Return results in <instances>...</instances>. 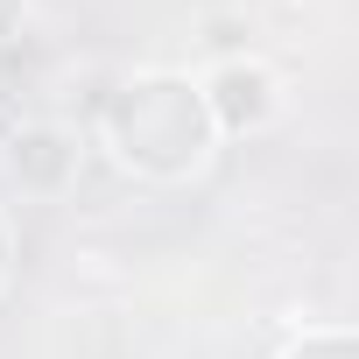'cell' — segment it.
<instances>
[{
    "instance_id": "cell-4",
    "label": "cell",
    "mask_w": 359,
    "mask_h": 359,
    "mask_svg": "<svg viewBox=\"0 0 359 359\" xmlns=\"http://www.w3.org/2000/svg\"><path fill=\"white\" fill-rule=\"evenodd\" d=\"M282 359H359V345H352L345 331H324V338H303V345L282 352Z\"/></svg>"
},
{
    "instance_id": "cell-6",
    "label": "cell",
    "mask_w": 359,
    "mask_h": 359,
    "mask_svg": "<svg viewBox=\"0 0 359 359\" xmlns=\"http://www.w3.org/2000/svg\"><path fill=\"white\" fill-rule=\"evenodd\" d=\"M0 268H8V226H0Z\"/></svg>"
},
{
    "instance_id": "cell-5",
    "label": "cell",
    "mask_w": 359,
    "mask_h": 359,
    "mask_svg": "<svg viewBox=\"0 0 359 359\" xmlns=\"http://www.w3.org/2000/svg\"><path fill=\"white\" fill-rule=\"evenodd\" d=\"M22 15H29V0H0V43L22 36Z\"/></svg>"
},
{
    "instance_id": "cell-3",
    "label": "cell",
    "mask_w": 359,
    "mask_h": 359,
    "mask_svg": "<svg viewBox=\"0 0 359 359\" xmlns=\"http://www.w3.org/2000/svg\"><path fill=\"white\" fill-rule=\"evenodd\" d=\"M198 99H205V113H212V134H254V127H268V113H275V78H268L254 57H226V64L198 85Z\"/></svg>"
},
{
    "instance_id": "cell-2",
    "label": "cell",
    "mask_w": 359,
    "mask_h": 359,
    "mask_svg": "<svg viewBox=\"0 0 359 359\" xmlns=\"http://www.w3.org/2000/svg\"><path fill=\"white\" fill-rule=\"evenodd\" d=\"M0 169L8 184L29 198H64L71 176H78V134L57 120H22L8 141H0Z\"/></svg>"
},
{
    "instance_id": "cell-1",
    "label": "cell",
    "mask_w": 359,
    "mask_h": 359,
    "mask_svg": "<svg viewBox=\"0 0 359 359\" xmlns=\"http://www.w3.org/2000/svg\"><path fill=\"white\" fill-rule=\"evenodd\" d=\"M99 127H106V148L120 155V169L148 176V184H184V176H198L205 155H212V141H219L198 85L176 78V71L127 78L106 99Z\"/></svg>"
}]
</instances>
